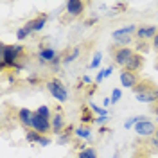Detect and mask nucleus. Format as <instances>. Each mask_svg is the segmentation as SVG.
<instances>
[{
  "instance_id": "1",
  "label": "nucleus",
  "mask_w": 158,
  "mask_h": 158,
  "mask_svg": "<svg viewBox=\"0 0 158 158\" xmlns=\"http://www.w3.org/2000/svg\"><path fill=\"white\" fill-rule=\"evenodd\" d=\"M25 49L22 45H0V69H15V70H22L23 65L20 63V59L23 58Z\"/></svg>"
},
{
  "instance_id": "2",
  "label": "nucleus",
  "mask_w": 158,
  "mask_h": 158,
  "mask_svg": "<svg viewBox=\"0 0 158 158\" xmlns=\"http://www.w3.org/2000/svg\"><path fill=\"white\" fill-rule=\"evenodd\" d=\"M45 86H47V90H49V94L56 99L58 102H65V101L69 99V92H67L65 85H63L59 79H50V81H47Z\"/></svg>"
},
{
  "instance_id": "3",
  "label": "nucleus",
  "mask_w": 158,
  "mask_h": 158,
  "mask_svg": "<svg viewBox=\"0 0 158 158\" xmlns=\"http://www.w3.org/2000/svg\"><path fill=\"white\" fill-rule=\"evenodd\" d=\"M133 54H135V50H131L129 47H118V49L113 50V63H115L117 67L126 69L128 63H129V59L133 58Z\"/></svg>"
},
{
  "instance_id": "4",
  "label": "nucleus",
  "mask_w": 158,
  "mask_h": 158,
  "mask_svg": "<svg viewBox=\"0 0 158 158\" xmlns=\"http://www.w3.org/2000/svg\"><path fill=\"white\" fill-rule=\"evenodd\" d=\"M135 133H137L138 137H155V133H156L158 126L153 122V120H149V118H144V120H140L135 124Z\"/></svg>"
},
{
  "instance_id": "5",
  "label": "nucleus",
  "mask_w": 158,
  "mask_h": 158,
  "mask_svg": "<svg viewBox=\"0 0 158 158\" xmlns=\"http://www.w3.org/2000/svg\"><path fill=\"white\" fill-rule=\"evenodd\" d=\"M32 129L38 131L40 135H45V137H47L50 131H52V120L41 117V115H38V113L34 111V117H32Z\"/></svg>"
},
{
  "instance_id": "6",
  "label": "nucleus",
  "mask_w": 158,
  "mask_h": 158,
  "mask_svg": "<svg viewBox=\"0 0 158 158\" xmlns=\"http://www.w3.org/2000/svg\"><path fill=\"white\" fill-rule=\"evenodd\" d=\"M120 85L124 86V88H135L138 83H140V79H138V74L137 72H131V70H126V69H122L120 70Z\"/></svg>"
},
{
  "instance_id": "7",
  "label": "nucleus",
  "mask_w": 158,
  "mask_h": 158,
  "mask_svg": "<svg viewBox=\"0 0 158 158\" xmlns=\"http://www.w3.org/2000/svg\"><path fill=\"white\" fill-rule=\"evenodd\" d=\"M137 97L138 102H146V104H156L158 102V86L155 85L153 88L146 90V92H142V94H138V95H135Z\"/></svg>"
},
{
  "instance_id": "8",
  "label": "nucleus",
  "mask_w": 158,
  "mask_h": 158,
  "mask_svg": "<svg viewBox=\"0 0 158 158\" xmlns=\"http://www.w3.org/2000/svg\"><path fill=\"white\" fill-rule=\"evenodd\" d=\"M45 23H47V15H38L36 18L29 20L23 27L29 31V34H31V32H40V31L45 27Z\"/></svg>"
},
{
  "instance_id": "9",
  "label": "nucleus",
  "mask_w": 158,
  "mask_h": 158,
  "mask_svg": "<svg viewBox=\"0 0 158 158\" xmlns=\"http://www.w3.org/2000/svg\"><path fill=\"white\" fill-rule=\"evenodd\" d=\"M58 58V52L50 47H41L40 49V54H38V59L41 65H52V61Z\"/></svg>"
},
{
  "instance_id": "10",
  "label": "nucleus",
  "mask_w": 158,
  "mask_h": 158,
  "mask_svg": "<svg viewBox=\"0 0 158 158\" xmlns=\"http://www.w3.org/2000/svg\"><path fill=\"white\" fill-rule=\"evenodd\" d=\"M32 117H34V111H31L29 108H20L18 110L20 124L25 129H32Z\"/></svg>"
},
{
  "instance_id": "11",
  "label": "nucleus",
  "mask_w": 158,
  "mask_h": 158,
  "mask_svg": "<svg viewBox=\"0 0 158 158\" xmlns=\"http://www.w3.org/2000/svg\"><path fill=\"white\" fill-rule=\"evenodd\" d=\"M158 34L156 25H140L137 29V36L140 40H153Z\"/></svg>"
},
{
  "instance_id": "12",
  "label": "nucleus",
  "mask_w": 158,
  "mask_h": 158,
  "mask_svg": "<svg viewBox=\"0 0 158 158\" xmlns=\"http://www.w3.org/2000/svg\"><path fill=\"white\" fill-rule=\"evenodd\" d=\"M65 128H67V124H65L63 113H61V111H56L54 117H52V131H54L56 135H63V133H65Z\"/></svg>"
},
{
  "instance_id": "13",
  "label": "nucleus",
  "mask_w": 158,
  "mask_h": 158,
  "mask_svg": "<svg viewBox=\"0 0 158 158\" xmlns=\"http://www.w3.org/2000/svg\"><path fill=\"white\" fill-rule=\"evenodd\" d=\"M67 13L70 16H79L85 13V4L81 0H69L67 2Z\"/></svg>"
},
{
  "instance_id": "14",
  "label": "nucleus",
  "mask_w": 158,
  "mask_h": 158,
  "mask_svg": "<svg viewBox=\"0 0 158 158\" xmlns=\"http://www.w3.org/2000/svg\"><path fill=\"white\" fill-rule=\"evenodd\" d=\"M137 25H133V23H129V25H124V27H120V29L113 31L111 32V36H113V40H118V38H124V36H131L133 32L137 34Z\"/></svg>"
},
{
  "instance_id": "15",
  "label": "nucleus",
  "mask_w": 158,
  "mask_h": 158,
  "mask_svg": "<svg viewBox=\"0 0 158 158\" xmlns=\"http://www.w3.org/2000/svg\"><path fill=\"white\" fill-rule=\"evenodd\" d=\"M142 67H144V56H142V54H138V52H135V54H133V58L129 59L126 70L138 72V70H142Z\"/></svg>"
},
{
  "instance_id": "16",
  "label": "nucleus",
  "mask_w": 158,
  "mask_h": 158,
  "mask_svg": "<svg viewBox=\"0 0 158 158\" xmlns=\"http://www.w3.org/2000/svg\"><path fill=\"white\" fill-rule=\"evenodd\" d=\"M153 86H155V83H153L151 79H142L137 86L133 88V94H135V95H138V94H142V92H146V90L153 88Z\"/></svg>"
},
{
  "instance_id": "17",
  "label": "nucleus",
  "mask_w": 158,
  "mask_h": 158,
  "mask_svg": "<svg viewBox=\"0 0 158 158\" xmlns=\"http://www.w3.org/2000/svg\"><path fill=\"white\" fill-rule=\"evenodd\" d=\"M41 137L43 135H40L38 131H34V129H27V133H25L27 142H34V144H40L41 142Z\"/></svg>"
},
{
  "instance_id": "18",
  "label": "nucleus",
  "mask_w": 158,
  "mask_h": 158,
  "mask_svg": "<svg viewBox=\"0 0 158 158\" xmlns=\"http://www.w3.org/2000/svg\"><path fill=\"white\" fill-rule=\"evenodd\" d=\"M77 158H97V151L94 148H85L79 151Z\"/></svg>"
},
{
  "instance_id": "19",
  "label": "nucleus",
  "mask_w": 158,
  "mask_h": 158,
  "mask_svg": "<svg viewBox=\"0 0 158 158\" xmlns=\"http://www.w3.org/2000/svg\"><path fill=\"white\" fill-rule=\"evenodd\" d=\"M144 118H148L146 115H137V117H129L126 122H124V128L126 129H131V128H135V124L137 122H140V120H144Z\"/></svg>"
},
{
  "instance_id": "20",
  "label": "nucleus",
  "mask_w": 158,
  "mask_h": 158,
  "mask_svg": "<svg viewBox=\"0 0 158 158\" xmlns=\"http://www.w3.org/2000/svg\"><path fill=\"white\" fill-rule=\"evenodd\" d=\"M79 54H81V49H79V47H74L69 56L63 58V63H72V61H76V59L79 58Z\"/></svg>"
},
{
  "instance_id": "21",
  "label": "nucleus",
  "mask_w": 158,
  "mask_h": 158,
  "mask_svg": "<svg viewBox=\"0 0 158 158\" xmlns=\"http://www.w3.org/2000/svg\"><path fill=\"white\" fill-rule=\"evenodd\" d=\"M74 133H76V137H79V138H85V140H88L90 138V128H76L74 129Z\"/></svg>"
},
{
  "instance_id": "22",
  "label": "nucleus",
  "mask_w": 158,
  "mask_h": 158,
  "mask_svg": "<svg viewBox=\"0 0 158 158\" xmlns=\"http://www.w3.org/2000/svg\"><path fill=\"white\" fill-rule=\"evenodd\" d=\"M90 110H92L94 113H97V117H108V110L99 108L97 104H94V102H90Z\"/></svg>"
},
{
  "instance_id": "23",
  "label": "nucleus",
  "mask_w": 158,
  "mask_h": 158,
  "mask_svg": "<svg viewBox=\"0 0 158 158\" xmlns=\"http://www.w3.org/2000/svg\"><path fill=\"white\" fill-rule=\"evenodd\" d=\"M36 113L41 115V117H45V118H50V108L47 106V104H41V106L36 110Z\"/></svg>"
},
{
  "instance_id": "24",
  "label": "nucleus",
  "mask_w": 158,
  "mask_h": 158,
  "mask_svg": "<svg viewBox=\"0 0 158 158\" xmlns=\"http://www.w3.org/2000/svg\"><path fill=\"white\" fill-rule=\"evenodd\" d=\"M101 61H102L101 52H95V54H94V58H92V63H90V69H97L99 65H101Z\"/></svg>"
},
{
  "instance_id": "25",
  "label": "nucleus",
  "mask_w": 158,
  "mask_h": 158,
  "mask_svg": "<svg viewBox=\"0 0 158 158\" xmlns=\"http://www.w3.org/2000/svg\"><path fill=\"white\" fill-rule=\"evenodd\" d=\"M133 41V38L131 36H124V38H118L115 40V43H117L118 47H129V43Z\"/></svg>"
},
{
  "instance_id": "26",
  "label": "nucleus",
  "mask_w": 158,
  "mask_h": 158,
  "mask_svg": "<svg viewBox=\"0 0 158 158\" xmlns=\"http://www.w3.org/2000/svg\"><path fill=\"white\" fill-rule=\"evenodd\" d=\"M27 36H29V31L25 29V27H20V29L16 31V40H18V41L27 40Z\"/></svg>"
},
{
  "instance_id": "27",
  "label": "nucleus",
  "mask_w": 158,
  "mask_h": 158,
  "mask_svg": "<svg viewBox=\"0 0 158 158\" xmlns=\"http://www.w3.org/2000/svg\"><path fill=\"white\" fill-rule=\"evenodd\" d=\"M120 97H122V90L120 88H113V92H111V102L117 104L118 101H120Z\"/></svg>"
},
{
  "instance_id": "28",
  "label": "nucleus",
  "mask_w": 158,
  "mask_h": 158,
  "mask_svg": "<svg viewBox=\"0 0 158 158\" xmlns=\"http://www.w3.org/2000/svg\"><path fill=\"white\" fill-rule=\"evenodd\" d=\"M81 120H83V122H92V115H90L88 111H83V115H81Z\"/></svg>"
},
{
  "instance_id": "29",
  "label": "nucleus",
  "mask_w": 158,
  "mask_h": 158,
  "mask_svg": "<svg viewBox=\"0 0 158 158\" xmlns=\"http://www.w3.org/2000/svg\"><path fill=\"white\" fill-rule=\"evenodd\" d=\"M95 122H97L99 126H104V124L108 122V117H97L95 118Z\"/></svg>"
},
{
  "instance_id": "30",
  "label": "nucleus",
  "mask_w": 158,
  "mask_h": 158,
  "mask_svg": "<svg viewBox=\"0 0 158 158\" xmlns=\"http://www.w3.org/2000/svg\"><path fill=\"white\" fill-rule=\"evenodd\" d=\"M102 79H104V70H101V72H99L97 76H95V83H102Z\"/></svg>"
},
{
  "instance_id": "31",
  "label": "nucleus",
  "mask_w": 158,
  "mask_h": 158,
  "mask_svg": "<svg viewBox=\"0 0 158 158\" xmlns=\"http://www.w3.org/2000/svg\"><path fill=\"white\" fill-rule=\"evenodd\" d=\"M111 72H113V67H111V65H110V67H106V69H104V77L111 76Z\"/></svg>"
},
{
  "instance_id": "32",
  "label": "nucleus",
  "mask_w": 158,
  "mask_h": 158,
  "mask_svg": "<svg viewBox=\"0 0 158 158\" xmlns=\"http://www.w3.org/2000/svg\"><path fill=\"white\" fill-rule=\"evenodd\" d=\"M153 49H155V50L158 52V34L155 36V38H153Z\"/></svg>"
},
{
  "instance_id": "33",
  "label": "nucleus",
  "mask_w": 158,
  "mask_h": 158,
  "mask_svg": "<svg viewBox=\"0 0 158 158\" xmlns=\"http://www.w3.org/2000/svg\"><path fill=\"white\" fill-rule=\"evenodd\" d=\"M102 104H104V108H108L110 104H111V97H106L104 101H102Z\"/></svg>"
},
{
  "instance_id": "34",
  "label": "nucleus",
  "mask_w": 158,
  "mask_h": 158,
  "mask_svg": "<svg viewBox=\"0 0 158 158\" xmlns=\"http://www.w3.org/2000/svg\"><path fill=\"white\" fill-rule=\"evenodd\" d=\"M95 22H97V18H90V20H86V22H85V25H94Z\"/></svg>"
},
{
  "instance_id": "35",
  "label": "nucleus",
  "mask_w": 158,
  "mask_h": 158,
  "mask_svg": "<svg viewBox=\"0 0 158 158\" xmlns=\"http://www.w3.org/2000/svg\"><path fill=\"white\" fill-rule=\"evenodd\" d=\"M151 111H153V113H155V115L158 117V102H156V104H153V108H151Z\"/></svg>"
},
{
  "instance_id": "36",
  "label": "nucleus",
  "mask_w": 158,
  "mask_h": 158,
  "mask_svg": "<svg viewBox=\"0 0 158 158\" xmlns=\"http://www.w3.org/2000/svg\"><path fill=\"white\" fill-rule=\"evenodd\" d=\"M27 81H29V83H36V81H38V77H36V76H31Z\"/></svg>"
},
{
  "instance_id": "37",
  "label": "nucleus",
  "mask_w": 158,
  "mask_h": 158,
  "mask_svg": "<svg viewBox=\"0 0 158 158\" xmlns=\"http://www.w3.org/2000/svg\"><path fill=\"white\" fill-rule=\"evenodd\" d=\"M83 83H86V85H88V83H92V79H90L88 76H85V77H83Z\"/></svg>"
},
{
  "instance_id": "38",
  "label": "nucleus",
  "mask_w": 158,
  "mask_h": 158,
  "mask_svg": "<svg viewBox=\"0 0 158 158\" xmlns=\"http://www.w3.org/2000/svg\"><path fill=\"white\" fill-rule=\"evenodd\" d=\"M153 138H155V140L158 142V129H156V133H155V137H153Z\"/></svg>"
},
{
  "instance_id": "39",
  "label": "nucleus",
  "mask_w": 158,
  "mask_h": 158,
  "mask_svg": "<svg viewBox=\"0 0 158 158\" xmlns=\"http://www.w3.org/2000/svg\"><path fill=\"white\" fill-rule=\"evenodd\" d=\"M133 158H148V156H133Z\"/></svg>"
},
{
  "instance_id": "40",
  "label": "nucleus",
  "mask_w": 158,
  "mask_h": 158,
  "mask_svg": "<svg viewBox=\"0 0 158 158\" xmlns=\"http://www.w3.org/2000/svg\"><path fill=\"white\" fill-rule=\"evenodd\" d=\"M156 70H158V56H156Z\"/></svg>"
}]
</instances>
